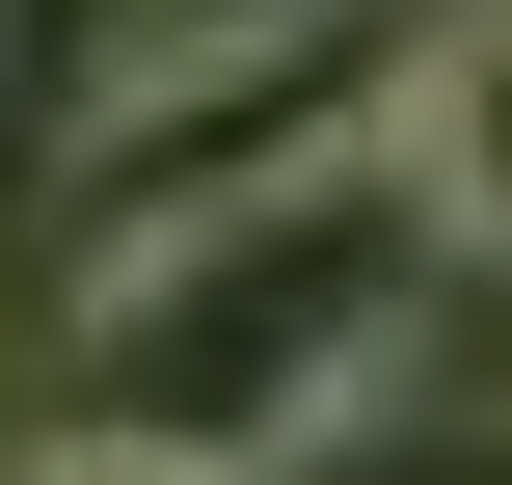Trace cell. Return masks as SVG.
<instances>
[{
    "label": "cell",
    "mask_w": 512,
    "mask_h": 485,
    "mask_svg": "<svg viewBox=\"0 0 512 485\" xmlns=\"http://www.w3.org/2000/svg\"><path fill=\"white\" fill-rule=\"evenodd\" d=\"M432 270H459V216L405 189V135H351V162H297V189H243V216H189V243H135V270H81V405L297 485L324 432H378Z\"/></svg>",
    "instance_id": "6da1fadb"
},
{
    "label": "cell",
    "mask_w": 512,
    "mask_h": 485,
    "mask_svg": "<svg viewBox=\"0 0 512 485\" xmlns=\"http://www.w3.org/2000/svg\"><path fill=\"white\" fill-rule=\"evenodd\" d=\"M405 54H432L405 0H216V27H135V54L81 81V135H54V270H135V243H189V216L351 162V135L405 108Z\"/></svg>",
    "instance_id": "7a4b0ae2"
},
{
    "label": "cell",
    "mask_w": 512,
    "mask_h": 485,
    "mask_svg": "<svg viewBox=\"0 0 512 485\" xmlns=\"http://www.w3.org/2000/svg\"><path fill=\"white\" fill-rule=\"evenodd\" d=\"M405 189L459 216V270H512V0H432V54H405Z\"/></svg>",
    "instance_id": "3957f363"
},
{
    "label": "cell",
    "mask_w": 512,
    "mask_h": 485,
    "mask_svg": "<svg viewBox=\"0 0 512 485\" xmlns=\"http://www.w3.org/2000/svg\"><path fill=\"white\" fill-rule=\"evenodd\" d=\"M0 485H243V459H189V432H108V405H54Z\"/></svg>",
    "instance_id": "277c9868"
},
{
    "label": "cell",
    "mask_w": 512,
    "mask_h": 485,
    "mask_svg": "<svg viewBox=\"0 0 512 485\" xmlns=\"http://www.w3.org/2000/svg\"><path fill=\"white\" fill-rule=\"evenodd\" d=\"M135 27H162V0H0V81H54V108H81V81H108Z\"/></svg>",
    "instance_id": "5b68a950"
}]
</instances>
